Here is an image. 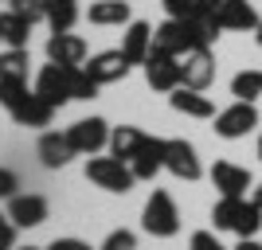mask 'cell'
I'll return each mask as SVG.
<instances>
[{
	"label": "cell",
	"instance_id": "obj_13",
	"mask_svg": "<svg viewBox=\"0 0 262 250\" xmlns=\"http://www.w3.org/2000/svg\"><path fill=\"white\" fill-rule=\"evenodd\" d=\"M149 51H153V24L129 20V24H125V39H121V55H125V63H129V66H145Z\"/></svg>",
	"mask_w": 262,
	"mask_h": 250
},
{
	"label": "cell",
	"instance_id": "obj_31",
	"mask_svg": "<svg viewBox=\"0 0 262 250\" xmlns=\"http://www.w3.org/2000/svg\"><path fill=\"white\" fill-rule=\"evenodd\" d=\"M16 223L12 219H0V250H16Z\"/></svg>",
	"mask_w": 262,
	"mask_h": 250
},
{
	"label": "cell",
	"instance_id": "obj_28",
	"mask_svg": "<svg viewBox=\"0 0 262 250\" xmlns=\"http://www.w3.org/2000/svg\"><path fill=\"white\" fill-rule=\"evenodd\" d=\"M98 250H137V235H133V231H110L106 235V242H102Z\"/></svg>",
	"mask_w": 262,
	"mask_h": 250
},
{
	"label": "cell",
	"instance_id": "obj_37",
	"mask_svg": "<svg viewBox=\"0 0 262 250\" xmlns=\"http://www.w3.org/2000/svg\"><path fill=\"white\" fill-rule=\"evenodd\" d=\"M24 250H43V246H24Z\"/></svg>",
	"mask_w": 262,
	"mask_h": 250
},
{
	"label": "cell",
	"instance_id": "obj_39",
	"mask_svg": "<svg viewBox=\"0 0 262 250\" xmlns=\"http://www.w3.org/2000/svg\"><path fill=\"white\" fill-rule=\"evenodd\" d=\"M0 43H4V39H0Z\"/></svg>",
	"mask_w": 262,
	"mask_h": 250
},
{
	"label": "cell",
	"instance_id": "obj_8",
	"mask_svg": "<svg viewBox=\"0 0 262 250\" xmlns=\"http://www.w3.org/2000/svg\"><path fill=\"white\" fill-rule=\"evenodd\" d=\"M145 78L149 86L161 90V94H172L184 78H180V55H168V51H149L145 59Z\"/></svg>",
	"mask_w": 262,
	"mask_h": 250
},
{
	"label": "cell",
	"instance_id": "obj_36",
	"mask_svg": "<svg viewBox=\"0 0 262 250\" xmlns=\"http://www.w3.org/2000/svg\"><path fill=\"white\" fill-rule=\"evenodd\" d=\"M258 161H262V137H258Z\"/></svg>",
	"mask_w": 262,
	"mask_h": 250
},
{
	"label": "cell",
	"instance_id": "obj_32",
	"mask_svg": "<svg viewBox=\"0 0 262 250\" xmlns=\"http://www.w3.org/2000/svg\"><path fill=\"white\" fill-rule=\"evenodd\" d=\"M47 250H90V242H82V239H55Z\"/></svg>",
	"mask_w": 262,
	"mask_h": 250
},
{
	"label": "cell",
	"instance_id": "obj_1",
	"mask_svg": "<svg viewBox=\"0 0 262 250\" xmlns=\"http://www.w3.org/2000/svg\"><path fill=\"white\" fill-rule=\"evenodd\" d=\"M211 223H215V231H231L239 239H254L262 227V207L247 196H219V203L211 207Z\"/></svg>",
	"mask_w": 262,
	"mask_h": 250
},
{
	"label": "cell",
	"instance_id": "obj_40",
	"mask_svg": "<svg viewBox=\"0 0 262 250\" xmlns=\"http://www.w3.org/2000/svg\"><path fill=\"white\" fill-rule=\"evenodd\" d=\"M0 219H4V215H0Z\"/></svg>",
	"mask_w": 262,
	"mask_h": 250
},
{
	"label": "cell",
	"instance_id": "obj_5",
	"mask_svg": "<svg viewBox=\"0 0 262 250\" xmlns=\"http://www.w3.org/2000/svg\"><path fill=\"white\" fill-rule=\"evenodd\" d=\"M254 125H258L254 102H235V106H227V109L215 113V133L223 137V141H239V137L254 133Z\"/></svg>",
	"mask_w": 262,
	"mask_h": 250
},
{
	"label": "cell",
	"instance_id": "obj_11",
	"mask_svg": "<svg viewBox=\"0 0 262 250\" xmlns=\"http://www.w3.org/2000/svg\"><path fill=\"white\" fill-rule=\"evenodd\" d=\"M47 63L86 66V39L75 32H51V39H47Z\"/></svg>",
	"mask_w": 262,
	"mask_h": 250
},
{
	"label": "cell",
	"instance_id": "obj_30",
	"mask_svg": "<svg viewBox=\"0 0 262 250\" xmlns=\"http://www.w3.org/2000/svg\"><path fill=\"white\" fill-rule=\"evenodd\" d=\"M16 188H20V180H16V172L0 164V199H12V196H16Z\"/></svg>",
	"mask_w": 262,
	"mask_h": 250
},
{
	"label": "cell",
	"instance_id": "obj_19",
	"mask_svg": "<svg viewBox=\"0 0 262 250\" xmlns=\"http://www.w3.org/2000/svg\"><path fill=\"white\" fill-rule=\"evenodd\" d=\"M168 106L176 113H188V118H215V106L208 102L204 90H192V86H176L168 94Z\"/></svg>",
	"mask_w": 262,
	"mask_h": 250
},
{
	"label": "cell",
	"instance_id": "obj_38",
	"mask_svg": "<svg viewBox=\"0 0 262 250\" xmlns=\"http://www.w3.org/2000/svg\"><path fill=\"white\" fill-rule=\"evenodd\" d=\"M8 4H16V0H8Z\"/></svg>",
	"mask_w": 262,
	"mask_h": 250
},
{
	"label": "cell",
	"instance_id": "obj_26",
	"mask_svg": "<svg viewBox=\"0 0 262 250\" xmlns=\"http://www.w3.org/2000/svg\"><path fill=\"white\" fill-rule=\"evenodd\" d=\"M231 94H235V102H258L262 71H239V75L231 78Z\"/></svg>",
	"mask_w": 262,
	"mask_h": 250
},
{
	"label": "cell",
	"instance_id": "obj_4",
	"mask_svg": "<svg viewBox=\"0 0 262 250\" xmlns=\"http://www.w3.org/2000/svg\"><path fill=\"white\" fill-rule=\"evenodd\" d=\"M164 168H168L176 180H188V184L204 176V164H200L192 141H184V137H168V141H164Z\"/></svg>",
	"mask_w": 262,
	"mask_h": 250
},
{
	"label": "cell",
	"instance_id": "obj_24",
	"mask_svg": "<svg viewBox=\"0 0 262 250\" xmlns=\"http://www.w3.org/2000/svg\"><path fill=\"white\" fill-rule=\"evenodd\" d=\"M98 90L102 82L86 66H71V102H90V98H98Z\"/></svg>",
	"mask_w": 262,
	"mask_h": 250
},
{
	"label": "cell",
	"instance_id": "obj_35",
	"mask_svg": "<svg viewBox=\"0 0 262 250\" xmlns=\"http://www.w3.org/2000/svg\"><path fill=\"white\" fill-rule=\"evenodd\" d=\"M254 35H258V47H262V24H258V32H254Z\"/></svg>",
	"mask_w": 262,
	"mask_h": 250
},
{
	"label": "cell",
	"instance_id": "obj_21",
	"mask_svg": "<svg viewBox=\"0 0 262 250\" xmlns=\"http://www.w3.org/2000/svg\"><path fill=\"white\" fill-rule=\"evenodd\" d=\"M0 39L8 47H28V39H32V20L24 16V12H0Z\"/></svg>",
	"mask_w": 262,
	"mask_h": 250
},
{
	"label": "cell",
	"instance_id": "obj_29",
	"mask_svg": "<svg viewBox=\"0 0 262 250\" xmlns=\"http://www.w3.org/2000/svg\"><path fill=\"white\" fill-rule=\"evenodd\" d=\"M188 250H227V246H223L211 231H196V235H192V242H188Z\"/></svg>",
	"mask_w": 262,
	"mask_h": 250
},
{
	"label": "cell",
	"instance_id": "obj_22",
	"mask_svg": "<svg viewBox=\"0 0 262 250\" xmlns=\"http://www.w3.org/2000/svg\"><path fill=\"white\" fill-rule=\"evenodd\" d=\"M141 141H145V133L137 129V125H118V129L110 133V152H114V156H121V161L129 164L133 152L141 149Z\"/></svg>",
	"mask_w": 262,
	"mask_h": 250
},
{
	"label": "cell",
	"instance_id": "obj_34",
	"mask_svg": "<svg viewBox=\"0 0 262 250\" xmlns=\"http://www.w3.org/2000/svg\"><path fill=\"white\" fill-rule=\"evenodd\" d=\"M254 203H258V207H262V184H258V188H254Z\"/></svg>",
	"mask_w": 262,
	"mask_h": 250
},
{
	"label": "cell",
	"instance_id": "obj_14",
	"mask_svg": "<svg viewBox=\"0 0 262 250\" xmlns=\"http://www.w3.org/2000/svg\"><path fill=\"white\" fill-rule=\"evenodd\" d=\"M35 152H39V164H43V168H67L71 156H78L75 145H71V137L59 133V129H43V137H39Z\"/></svg>",
	"mask_w": 262,
	"mask_h": 250
},
{
	"label": "cell",
	"instance_id": "obj_27",
	"mask_svg": "<svg viewBox=\"0 0 262 250\" xmlns=\"http://www.w3.org/2000/svg\"><path fill=\"white\" fill-rule=\"evenodd\" d=\"M24 94H28V82H20V78H0V106L4 109H12Z\"/></svg>",
	"mask_w": 262,
	"mask_h": 250
},
{
	"label": "cell",
	"instance_id": "obj_6",
	"mask_svg": "<svg viewBox=\"0 0 262 250\" xmlns=\"http://www.w3.org/2000/svg\"><path fill=\"white\" fill-rule=\"evenodd\" d=\"M180 86H192V90H208L215 82V55L211 47H192V51L180 55Z\"/></svg>",
	"mask_w": 262,
	"mask_h": 250
},
{
	"label": "cell",
	"instance_id": "obj_2",
	"mask_svg": "<svg viewBox=\"0 0 262 250\" xmlns=\"http://www.w3.org/2000/svg\"><path fill=\"white\" fill-rule=\"evenodd\" d=\"M86 180L90 184H98L102 192H114V196H125L133 184H137V176H133V168L121 156H90L86 161Z\"/></svg>",
	"mask_w": 262,
	"mask_h": 250
},
{
	"label": "cell",
	"instance_id": "obj_20",
	"mask_svg": "<svg viewBox=\"0 0 262 250\" xmlns=\"http://www.w3.org/2000/svg\"><path fill=\"white\" fill-rule=\"evenodd\" d=\"M86 20L98 24V28H121V24L133 20L129 0H94V4L86 8Z\"/></svg>",
	"mask_w": 262,
	"mask_h": 250
},
{
	"label": "cell",
	"instance_id": "obj_25",
	"mask_svg": "<svg viewBox=\"0 0 262 250\" xmlns=\"http://www.w3.org/2000/svg\"><path fill=\"white\" fill-rule=\"evenodd\" d=\"M28 47H8V51H0V78H20L28 82Z\"/></svg>",
	"mask_w": 262,
	"mask_h": 250
},
{
	"label": "cell",
	"instance_id": "obj_33",
	"mask_svg": "<svg viewBox=\"0 0 262 250\" xmlns=\"http://www.w3.org/2000/svg\"><path fill=\"white\" fill-rule=\"evenodd\" d=\"M235 250H262V246L254 239H239V246H235Z\"/></svg>",
	"mask_w": 262,
	"mask_h": 250
},
{
	"label": "cell",
	"instance_id": "obj_12",
	"mask_svg": "<svg viewBox=\"0 0 262 250\" xmlns=\"http://www.w3.org/2000/svg\"><path fill=\"white\" fill-rule=\"evenodd\" d=\"M12 113V121L16 125H24V129H43V125H51V118H55V106H47L39 94H35V86L24 94L16 106L8 109Z\"/></svg>",
	"mask_w": 262,
	"mask_h": 250
},
{
	"label": "cell",
	"instance_id": "obj_23",
	"mask_svg": "<svg viewBox=\"0 0 262 250\" xmlns=\"http://www.w3.org/2000/svg\"><path fill=\"white\" fill-rule=\"evenodd\" d=\"M172 20H204L215 12V0H161Z\"/></svg>",
	"mask_w": 262,
	"mask_h": 250
},
{
	"label": "cell",
	"instance_id": "obj_16",
	"mask_svg": "<svg viewBox=\"0 0 262 250\" xmlns=\"http://www.w3.org/2000/svg\"><path fill=\"white\" fill-rule=\"evenodd\" d=\"M211 184L219 188V196H247V188L254 184L251 172L243 164H231V161H215L211 164Z\"/></svg>",
	"mask_w": 262,
	"mask_h": 250
},
{
	"label": "cell",
	"instance_id": "obj_3",
	"mask_svg": "<svg viewBox=\"0 0 262 250\" xmlns=\"http://www.w3.org/2000/svg\"><path fill=\"white\" fill-rule=\"evenodd\" d=\"M141 227L149 231L153 239H172L176 231H180V211H176L168 192L157 188L153 196H149V203H145V211H141Z\"/></svg>",
	"mask_w": 262,
	"mask_h": 250
},
{
	"label": "cell",
	"instance_id": "obj_18",
	"mask_svg": "<svg viewBox=\"0 0 262 250\" xmlns=\"http://www.w3.org/2000/svg\"><path fill=\"white\" fill-rule=\"evenodd\" d=\"M86 71L98 78L102 86H110V82H121V78L129 75V63H125V55H121V47H118V51L90 55V59H86Z\"/></svg>",
	"mask_w": 262,
	"mask_h": 250
},
{
	"label": "cell",
	"instance_id": "obj_15",
	"mask_svg": "<svg viewBox=\"0 0 262 250\" xmlns=\"http://www.w3.org/2000/svg\"><path fill=\"white\" fill-rule=\"evenodd\" d=\"M8 219L16 223V227H39L47 219V199L35 196V192H16V196L8 199Z\"/></svg>",
	"mask_w": 262,
	"mask_h": 250
},
{
	"label": "cell",
	"instance_id": "obj_10",
	"mask_svg": "<svg viewBox=\"0 0 262 250\" xmlns=\"http://www.w3.org/2000/svg\"><path fill=\"white\" fill-rule=\"evenodd\" d=\"M67 137H71V145H75L78 156H98V149L110 145V125L102 118H82V121H75V125L67 129Z\"/></svg>",
	"mask_w": 262,
	"mask_h": 250
},
{
	"label": "cell",
	"instance_id": "obj_9",
	"mask_svg": "<svg viewBox=\"0 0 262 250\" xmlns=\"http://www.w3.org/2000/svg\"><path fill=\"white\" fill-rule=\"evenodd\" d=\"M215 24L219 32H258V12L251 0H215Z\"/></svg>",
	"mask_w": 262,
	"mask_h": 250
},
{
	"label": "cell",
	"instance_id": "obj_17",
	"mask_svg": "<svg viewBox=\"0 0 262 250\" xmlns=\"http://www.w3.org/2000/svg\"><path fill=\"white\" fill-rule=\"evenodd\" d=\"M129 168H133L137 180H153V176L164 168V141L161 137H149V133H145V141H141V149L133 152Z\"/></svg>",
	"mask_w": 262,
	"mask_h": 250
},
{
	"label": "cell",
	"instance_id": "obj_7",
	"mask_svg": "<svg viewBox=\"0 0 262 250\" xmlns=\"http://www.w3.org/2000/svg\"><path fill=\"white\" fill-rule=\"evenodd\" d=\"M35 94L47 102V106L63 109L71 102V66H59V63H47L39 75H35Z\"/></svg>",
	"mask_w": 262,
	"mask_h": 250
}]
</instances>
